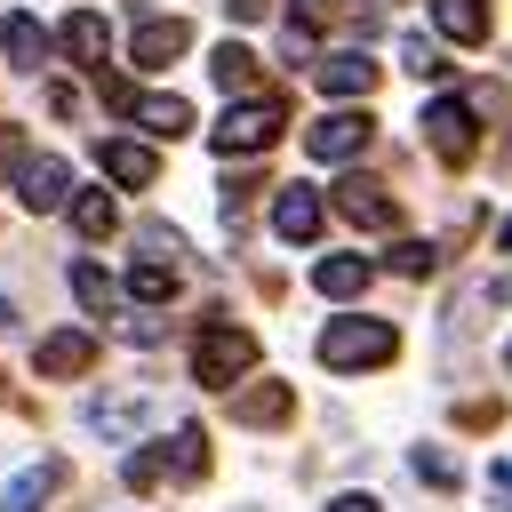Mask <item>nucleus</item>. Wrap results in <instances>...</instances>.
Masks as SVG:
<instances>
[{"label": "nucleus", "instance_id": "obj_13", "mask_svg": "<svg viewBox=\"0 0 512 512\" xmlns=\"http://www.w3.org/2000/svg\"><path fill=\"white\" fill-rule=\"evenodd\" d=\"M96 168H104L112 184H128V192H144V184L160 176V160H152L144 144H128V136H112V144H96Z\"/></svg>", "mask_w": 512, "mask_h": 512}, {"label": "nucleus", "instance_id": "obj_32", "mask_svg": "<svg viewBox=\"0 0 512 512\" xmlns=\"http://www.w3.org/2000/svg\"><path fill=\"white\" fill-rule=\"evenodd\" d=\"M24 160H32V152H24V136H16V128H0V168H24Z\"/></svg>", "mask_w": 512, "mask_h": 512}, {"label": "nucleus", "instance_id": "obj_6", "mask_svg": "<svg viewBox=\"0 0 512 512\" xmlns=\"http://www.w3.org/2000/svg\"><path fill=\"white\" fill-rule=\"evenodd\" d=\"M336 216H352L360 232H392V224H400V200H392L376 176H360V168H352V176L336 184Z\"/></svg>", "mask_w": 512, "mask_h": 512}, {"label": "nucleus", "instance_id": "obj_25", "mask_svg": "<svg viewBox=\"0 0 512 512\" xmlns=\"http://www.w3.org/2000/svg\"><path fill=\"white\" fill-rule=\"evenodd\" d=\"M176 472H184V480L208 472V432H200V424H176Z\"/></svg>", "mask_w": 512, "mask_h": 512}, {"label": "nucleus", "instance_id": "obj_1", "mask_svg": "<svg viewBox=\"0 0 512 512\" xmlns=\"http://www.w3.org/2000/svg\"><path fill=\"white\" fill-rule=\"evenodd\" d=\"M280 128H288V104H280V96H248V104H232V112L216 120V152H224V160L272 152V144H280Z\"/></svg>", "mask_w": 512, "mask_h": 512}, {"label": "nucleus", "instance_id": "obj_35", "mask_svg": "<svg viewBox=\"0 0 512 512\" xmlns=\"http://www.w3.org/2000/svg\"><path fill=\"white\" fill-rule=\"evenodd\" d=\"M328 512H384V504H376V496H336Z\"/></svg>", "mask_w": 512, "mask_h": 512}, {"label": "nucleus", "instance_id": "obj_15", "mask_svg": "<svg viewBox=\"0 0 512 512\" xmlns=\"http://www.w3.org/2000/svg\"><path fill=\"white\" fill-rule=\"evenodd\" d=\"M368 280H376V264H368V256H320V264H312V288H320V296H336V304H352Z\"/></svg>", "mask_w": 512, "mask_h": 512}, {"label": "nucleus", "instance_id": "obj_7", "mask_svg": "<svg viewBox=\"0 0 512 512\" xmlns=\"http://www.w3.org/2000/svg\"><path fill=\"white\" fill-rule=\"evenodd\" d=\"M16 200H24L32 216L72 208V168H64V160H48V152H40V160H24V168H16Z\"/></svg>", "mask_w": 512, "mask_h": 512}, {"label": "nucleus", "instance_id": "obj_22", "mask_svg": "<svg viewBox=\"0 0 512 512\" xmlns=\"http://www.w3.org/2000/svg\"><path fill=\"white\" fill-rule=\"evenodd\" d=\"M128 296H136V304H160V296H176V264H160V256H144V264L128 272Z\"/></svg>", "mask_w": 512, "mask_h": 512}, {"label": "nucleus", "instance_id": "obj_27", "mask_svg": "<svg viewBox=\"0 0 512 512\" xmlns=\"http://www.w3.org/2000/svg\"><path fill=\"white\" fill-rule=\"evenodd\" d=\"M128 480H136V488H160V480H168V456H160V448H136V456H128Z\"/></svg>", "mask_w": 512, "mask_h": 512}, {"label": "nucleus", "instance_id": "obj_34", "mask_svg": "<svg viewBox=\"0 0 512 512\" xmlns=\"http://www.w3.org/2000/svg\"><path fill=\"white\" fill-rule=\"evenodd\" d=\"M488 488H496V504H512V464H496V472H488Z\"/></svg>", "mask_w": 512, "mask_h": 512}, {"label": "nucleus", "instance_id": "obj_30", "mask_svg": "<svg viewBox=\"0 0 512 512\" xmlns=\"http://www.w3.org/2000/svg\"><path fill=\"white\" fill-rule=\"evenodd\" d=\"M120 336H128V344H152V336H160V320H152V312H128V320H120Z\"/></svg>", "mask_w": 512, "mask_h": 512}, {"label": "nucleus", "instance_id": "obj_17", "mask_svg": "<svg viewBox=\"0 0 512 512\" xmlns=\"http://www.w3.org/2000/svg\"><path fill=\"white\" fill-rule=\"evenodd\" d=\"M432 24L448 40H488V0H432Z\"/></svg>", "mask_w": 512, "mask_h": 512}, {"label": "nucleus", "instance_id": "obj_9", "mask_svg": "<svg viewBox=\"0 0 512 512\" xmlns=\"http://www.w3.org/2000/svg\"><path fill=\"white\" fill-rule=\"evenodd\" d=\"M184 48H192V24H184V16H144V24H136V40H128V56H136L144 72L176 64Z\"/></svg>", "mask_w": 512, "mask_h": 512}, {"label": "nucleus", "instance_id": "obj_31", "mask_svg": "<svg viewBox=\"0 0 512 512\" xmlns=\"http://www.w3.org/2000/svg\"><path fill=\"white\" fill-rule=\"evenodd\" d=\"M456 416H464V424H472V432H480V424H496V416H504V408H496V400H464V408H456Z\"/></svg>", "mask_w": 512, "mask_h": 512}, {"label": "nucleus", "instance_id": "obj_33", "mask_svg": "<svg viewBox=\"0 0 512 512\" xmlns=\"http://www.w3.org/2000/svg\"><path fill=\"white\" fill-rule=\"evenodd\" d=\"M224 8H232L240 24H264V16H272V0H224Z\"/></svg>", "mask_w": 512, "mask_h": 512}, {"label": "nucleus", "instance_id": "obj_2", "mask_svg": "<svg viewBox=\"0 0 512 512\" xmlns=\"http://www.w3.org/2000/svg\"><path fill=\"white\" fill-rule=\"evenodd\" d=\"M248 368H256V336L232 328V320H208L200 344H192V376H200L208 392H232V376H248Z\"/></svg>", "mask_w": 512, "mask_h": 512}, {"label": "nucleus", "instance_id": "obj_26", "mask_svg": "<svg viewBox=\"0 0 512 512\" xmlns=\"http://www.w3.org/2000/svg\"><path fill=\"white\" fill-rule=\"evenodd\" d=\"M400 56H408V72H416V80H440V72H448V56H440L424 32H408V48H400Z\"/></svg>", "mask_w": 512, "mask_h": 512}, {"label": "nucleus", "instance_id": "obj_21", "mask_svg": "<svg viewBox=\"0 0 512 512\" xmlns=\"http://www.w3.org/2000/svg\"><path fill=\"white\" fill-rule=\"evenodd\" d=\"M72 224H80L88 240H104V232L120 224V208H112V192H72Z\"/></svg>", "mask_w": 512, "mask_h": 512}, {"label": "nucleus", "instance_id": "obj_24", "mask_svg": "<svg viewBox=\"0 0 512 512\" xmlns=\"http://www.w3.org/2000/svg\"><path fill=\"white\" fill-rule=\"evenodd\" d=\"M72 296H80L88 312H112V296H120V288L104 280V264H72Z\"/></svg>", "mask_w": 512, "mask_h": 512}, {"label": "nucleus", "instance_id": "obj_37", "mask_svg": "<svg viewBox=\"0 0 512 512\" xmlns=\"http://www.w3.org/2000/svg\"><path fill=\"white\" fill-rule=\"evenodd\" d=\"M504 248H512V224H504Z\"/></svg>", "mask_w": 512, "mask_h": 512}, {"label": "nucleus", "instance_id": "obj_16", "mask_svg": "<svg viewBox=\"0 0 512 512\" xmlns=\"http://www.w3.org/2000/svg\"><path fill=\"white\" fill-rule=\"evenodd\" d=\"M56 480H64V464H32V472H16L8 496H0V512H40V504L56 496Z\"/></svg>", "mask_w": 512, "mask_h": 512}, {"label": "nucleus", "instance_id": "obj_4", "mask_svg": "<svg viewBox=\"0 0 512 512\" xmlns=\"http://www.w3.org/2000/svg\"><path fill=\"white\" fill-rule=\"evenodd\" d=\"M472 120H480L472 96H440V104H424V144H432L448 168H464V160L480 152V128H472Z\"/></svg>", "mask_w": 512, "mask_h": 512}, {"label": "nucleus", "instance_id": "obj_20", "mask_svg": "<svg viewBox=\"0 0 512 512\" xmlns=\"http://www.w3.org/2000/svg\"><path fill=\"white\" fill-rule=\"evenodd\" d=\"M136 120H144L152 136H184V128H192V104L168 88V96H144V104H136Z\"/></svg>", "mask_w": 512, "mask_h": 512}, {"label": "nucleus", "instance_id": "obj_5", "mask_svg": "<svg viewBox=\"0 0 512 512\" xmlns=\"http://www.w3.org/2000/svg\"><path fill=\"white\" fill-rule=\"evenodd\" d=\"M368 136H376V120H368V112H328V120H312V128H304V152H312V160H360V152H368Z\"/></svg>", "mask_w": 512, "mask_h": 512}, {"label": "nucleus", "instance_id": "obj_12", "mask_svg": "<svg viewBox=\"0 0 512 512\" xmlns=\"http://www.w3.org/2000/svg\"><path fill=\"white\" fill-rule=\"evenodd\" d=\"M312 80H320L328 96H368V88H376V64H368L360 48H336V56L312 64Z\"/></svg>", "mask_w": 512, "mask_h": 512}, {"label": "nucleus", "instance_id": "obj_29", "mask_svg": "<svg viewBox=\"0 0 512 512\" xmlns=\"http://www.w3.org/2000/svg\"><path fill=\"white\" fill-rule=\"evenodd\" d=\"M336 16H344V0H296V16H288V24L320 32V24H336Z\"/></svg>", "mask_w": 512, "mask_h": 512}, {"label": "nucleus", "instance_id": "obj_23", "mask_svg": "<svg viewBox=\"0 0 512 512\" xmlns=\"http://www.w3.org/2000/svg\"><path fill=\"white\" fill-rule=\"evenodd\" d=\"M392 272H400V280H432V272H440V248H432V240H400V248H392Z\"/></svg>", "mask_w": 512, "mask_h": 512}, {"label": "nucleus", "instance_id": "obj_10", "mask_svg": "<svg viewBox=\"0 0 512 512\" xmlns=\"http://www.w3.org/2000/svg\"><path fill=\"white\" fill-rule=\"evenodd\" d=\"M32 368H40V376H88V368H96V336H88V328H56V336H40Z\"/></svg>", "mask_w": 512, "mask_h": 512}, {"label": "nucleus", "instance_id": "obj_18", "mask_svg": "<svg viewBox=\"0 0 512 512\" xmlns=\"http://www.w3.org/2000/svg\"><path fill=\"white\" fill-rule=\"evenodd\" d=\"M0 48H8V64H24V72H40V56H48V32H40V16H8V32H0Z\"/></svg>", "mask_w": 512, "mask_h": 512}, {"label": "nucleus", "instance_id": "obj_28", "mask_svg": "<svg viewBox=\"0 0 512 512\" xmlns=\"http://www.w3.org/2000/svg\"><path fill=\"white\" fill-rule=\"evenodd\" d=\"M416 480H432V488H456V456H440V448H416Z\"/></svg>", "mask_w": 512, "mask_h": 512}, {"label": "nucleus", "instance_id": "obj_14", "mask_svg": "<svg viewBox=\"0 0 512 512\" xmlns=\"http://www.w3.org/2000/svg\"><path fill=\"white\" fill-rule=\"evenodd\" d=\"M56 40H64V56H72L80 72H104V48H112V32H104V16H96V8H80V16H72Z\"/></svg>", "mask_w": 512, "mask_h": 512}, {"label": "nucleus", "instance_id": "obj_19", "mask_svg": "<svg viewBox=\"0 0 512 512\" xmlns=\"http://www.w3.org/2000/svg\"><path fill=\"white\" fill-rule=\"evenodd\" d=\"M208 72H216V88H224V96H248V88H256V56H248V48H232V40L208 56Z\"/></svg>", "mask_w": 512, "mask_h": 512}, {"label": "nucleus", "instance_id": "obj_11", "mask_svg": "<svg viewBox=\"0 0 512 512\" xmlns=\"http://www.w3.org/2000/svg\"><path fill=\"white\" fill-rule=\"evenodd\" d=\"M232 416L256 424V432H272V424L296 416V384H248V392H232Z\"/></svg>", "mask_w": 512, "mask_h": 512}, {"label": "nucleus", "instance_id": "obj_36", "mask_svg": "<svg viewBox=\"0 0 512 512\" xmlns=\"http://www.w3.org/2000/svg\"><path fill=\"white\" fill-rule=\"evenodd\" d=\"M0 328H8V296H0Z\"/></svg>", "mask_w": 512, "mask_h": 512}, {"label": "nucleus", "instance_id": "obj_38", "mask_svg": "<svg viewBox=\"0 0 512 512\" xmlns=\"http://www.w3.org/2000/svg\"><path fill=\"white\" fill-rule=\"evenodd\" d=\"M504 368H512V352H504Z\"/></svg>", "mask_w": 512, "mask_h": 512}, {"label": "nucleus", "instance_id": "obj_8", "mask_svg": "<svg viewBox=\"0 0 512 512\" xmlns=\"http://www.w3.org/2000/svg\"><path fill=\"white\" fill-rule=\"evenodd\" d=\"M320 224H328V200L312 184H280L272 192V232L280 240H320Z\"/></svg>", "mask_w": 512, "mask_h": 512}, {"label": "nucleus", "instance_id": "obj_3", "mask_svg": "<svg viewBox=\"0 0 512 512\" xmlns=\"http://www.w3.org/2000/svg\"><path fill=\"white\" fill-rule=\"evenodd\" d=\"M392 352H400L392 320H328L320 328V360L328 368H384Z\"/></svg>", "mask_w": 512, "mask_h": 512}]
</instances>
